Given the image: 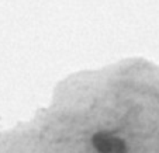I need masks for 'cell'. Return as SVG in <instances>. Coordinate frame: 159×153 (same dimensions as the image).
<instances>
[{"instance_id":"cell-1","label":"cell","mask_w":159,"mask_h":153,"mask_svg":"<svg viewBox=\"0 0 159 153\" xmlns=\"http://www.w3.org/2000/svg\"><path fill=\"white\" fill-rule=\"evenodd\" d=\"M94 149L99 153H127V143L110 132H97L92 138Z\"/></svg>"}]
</instances>
